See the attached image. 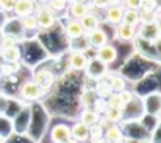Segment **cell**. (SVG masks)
<instances>
[{"instance_id": "cell-21", "label": "cell", "mask_w": 161, "mask_h": 143, "mask_svg": "<svg viewBox=\"0 0 161 143\" xmlns=\"http://www.w3.org/2000/svg\"><path fill=\"white\" fill-rule=\"evenodd\" d=\"M17 45V38L13 36V34H3L2 39H0V48H9V47H14Z\"/></svg>"}, {"instance_id": "cell-1", "label": "cell", "mask_w": 161, "mask_h": 143, "mask_svg": "<svg viewBox=\"0 0 161 143\" xmlns=\"http://www.w3.org/2000/svg\"><path fill=\"white\" fill-rule=\"evenodd\" d=\"M36 17V23H38V28L41 30H49L52 28L56 22V17H55V13L47 6V8H41L38 9V13L35 14Z\"/></svg>"}, {"instance_id": "cell-15", "label": "cell", "mask_w": 161, "mask_h": 143, "mask_svg": "<svg viewBox=\"0 0 161 143\" xmlns=\"http://www.w3.org/2000/svg\"><path fill=\"white\" fill-rule=\"evenodd\" d=\"M80 23H81V27H83L85 31H92V30L99 28V25H100V19H99L96 14H92V13L89 11L88 14H85V16L80 19Z\"/></svg>"}, {"instance_id": "cell-8", "label": "cell", "mask_w": 161, "mask_h": 143, "mask_svg": "<svg viewBox=\"0 0 161 143\" xmlns=\"http://www.w3.org/2000/svg\"><path fill=\"white\" fill-rule=\"evenodd\" d=\"M88 33H89V34H88V42H89V45L92 48H99L108 42L107 33H105L103 30H100V28H96V30L88 31Z\"/></svg>"}, {"instance_id": "cell-5", "label": "cell", "mask_w": 161, "mask_h": 143, "mask_svg": "<svg viewBox=\"0 0 161 143\" xmlns=\"http://www.w3.org/2000/svg\"><path fill=\"white\" fill-rule=\"evenodd\" d=\"M36 9V3L35 0H16L14 3V14L17 17H24V16H28V14H33Z\"/></svg>"}, {"instance_id": "cell-34", "label": "cell", "mask_w": 161, "mask_h": 143, "mask_svg": "<svg viewBox=\"0 0 161 143\" xmlns=\"http://www.w3.org/2000/svg\"><path fill=\"white\" fill-rule=\"evenodd\" d=\"M35 2H39V3H49V0H35Z\"/></svg>"}, {"instance_id": "cell-35", "label": "cell", "mask_w": 161, "mask_h": 143, "mask_svg": "<svg viewBox=\"0 0 161 143\" xmlns=\"http://www.w3.org/2000/svg\"><path fill=\"white\" fill-rule=\"evenodd\" d=\"M81 2H85V3H88V5H91V2H92V0H81Z\"/></svg>"}, {"instance_id": "cell-3", "label": "cell", "mask_w": 161, "mask_h": 143, "mask_svg": "<svg viewBox=\"0 0 161 143\" xmlns=\"http://www.w3.org/2000/svg\"><path fill=\"white\" fill-rule=\"evenodd\" d=\"M42 89L35 83V81H27L22 84L20 87V95L24 96L25 100H30V101H35V100H39L42 95Z\"/></svg>"}, {"instance_id": "cell-14", "label": "cell", "mask_w": 161, "mask_h": 143, "mask_svg": "<svg viewBox=\"0 0 161 143\" xmlns=\"http://www.w3.org/2000/svg\"><path fill=\"white\" fill-rule=\"evenodd\" d=\"M35 83H36L42 90H47V89H50L52 84H53V75H52L50 72H47V70H41V72H38V73L35 75Z\"/></svg>"}, {"instance_id": "cell-37", "label": "cell", "mask_w": 161, "mask_h": 143, "mask_svg": "<svg viewBox=\"0 0 161 143\" xmlns=\"http://www.w3.org/2000/svg\"><path fill=\"white\" fill-rule=\"evenodd\" d=\"M74 2H77V0H67V3H74Z\"/></svg>"}, {"instance_id": "cell-7", "label": "cell", "mask_w": 161, "mask_h": 143, "mask_svg": "<svg viewBox=\"0 0 161 143\" xmlns=\"http://www.w3.org/2000/svg\"><path fill=\"white\" fill-rule=\"evenodd\" d=\"M70 139L77 140V142H86L89 140V126L85 123H75L70 129Z\"/></svg>"}, {"instance_id": "cell-16", "label": "cell", "mask_w": 161, "mask_h": 143, "mask_svg": "<svg viewBox=\"0 0 161 143\" xmlns=\"http://www.w3.org/2000/svg\"><path fill=\"white\" fill-rule=\"evenodd\" d=\"M105 120L109 123H117L120 121V118L124 117V106H116V107H107L105 112Z\"/></svg>"}, {"instance_id": "cell-30", "label": "cell", "mask_w": 161, "mask_h": 143, "mask_svg": "<svg viewBox=\"0 0 161 143\" xmlns=\"http://www.w3.org/2000/svg\"><path fill=\"white\" fill-rule=\"evenodd\" d=\"M96 103V96L92 92H88V94H85V98H83V104L86 106V107H89V106H92Z\"/></svg>"}, {"instance_id": "cell-33", "label": "cell", "mask_w": 161, "mask_h": 143, "mask_svg": "<svg viewBox=\"0 0 161 143\" xmlns=\"http://www.w3.org/2000/svg\"><path fill=\"white\" fill-rule=\"evenodd\" d=\"M66 143H80V142H77V140H74V139H70V140H67Z\"/></svg>"}, {"instance_id": "cell-10", "label": "cell", "mask_w": 161, "mask_h": 143, "mask_svg": "<svg viewBox=\"0 0 161 143\" xmlns=\"http://www.w3.org/2000/svg\"><path fill=\"white\" fill-rule=\"evenodd\" d=\"M69 64L74 70H85L89 64V59L83 51H74V53H70Z\"/></svg>"}, {"instance_id": "cell-31", "label": "cell", "mask_w": 161, "mask_h": 143, "mask_svg": "<svg viewBox=\"0 0 161 143\" xmlns=\"http://www.w3.org/2000/svg\"><path fill=\"white\" fill-rule=\"evenodd\" d=\"M91 5L96 6V8H99V9H103V8L108 6V0H92Z\"/></svg>"}, {"instance_id": "cell-11", "label": "cell", "mask_w": 161, "mask_h": 143, "mask_svg": "<svg viewBox=\"0 0 161 143\" xmlns=\"http://www.w3.org/2000/svg\"><path fill=\"white\" fill-rule=\"evenodd\" d=\"M50 137L53 143H66L67 140H70V128L66 125H58L52 129Z\"/></svg>"}, {"instance_id": "cell-18", "label": "cell", "mask_w": 161, "mask_h": 143, "mask_svg": "<svg viewBox=\"0 0 161 143\" xmlns=\"http://www.w3.org/2000/svg\"><path fill=\"white\" fill-rule=\"evenodd\" d=\"M2 58L3 62H19L20 61V50L17 45L2 50Z\"/></svg>"}, {"instance_id": "cell-9", "label": "cell", "mask_w": 161, "mask_h": 143, "mask_svg": "<svg viewBox=\"0 0 161 143\" xmlns=\"http://www.w3.org/2000/svg\"><path fill=\"white\" fill-rule=\"evenodd\" d=\"M103 139L107 143H120L124 140V134H122L120 128L113 123L103 129Z\"/></svg>"}, {"instance_id": "cell-2", "label": "cell", "mask_w": 161, "mask_h": 143, "mask_svg": "<svg viewBox=\"0 0 161 143\" xmlns=\"http://www.w3.org/2000/svg\"><path fill=\"white\" fill-rule=\"evenodd\" d=\"M97 61H100L102 64H113L116 59H117V50L114 45H111V44H105V45H102V47L97 48Z\"/></svg>"}, {"instance_id": "cell-17", "label": "cell", "mask_w": 161, "mask_h": 143, "mask_svg": "<svg viewBox=\"0 0 161 143\" xmlns=\"http://www.w3.org/2000/svg\"><path fill=\"white\" fill-rule=\"evenodd\" d=\"M122 22L127 23V25H131V27H136L139 22H141V17H139V9H124V14H122Z\"/></svg>"}, {"instance_id": "cell-28", "label": "cell", "mask_w": 161, "mask_h": 143, "mask_svg": "<svg viewBox=\"0 0 161 143\" xmlns=\"http://www.w3.org/2000/svg\"><path fill=\"white\" fill-rule=\"evenodd\" d=\"M124 5L128 9H139L142 5V0H124Z\"/></svg>"}, {"instance_id": "cell-26", "label": "cell", "mask_w": 161, "mask_h": 143, "mask_svg": "<svg viewBox=\"0 0 161 143\" xmlns=\"http://www.w3.org/2000/svg\"><path fill=\"white\" fill-rule=\"evenodd\" d=\"M158 8V2L157 0H142V5H141V11H155Z\"/></svg>"}, {"instance_id": "cell-29", "label": "cell", "mask_w": 161, "mask_h": 143, "mask_svg": "<svg viewBox=\"0 0 161 143\" xmlns=\"http://www.w3.org/2000/svg\"><path fill=\"white\" fill-rule=\"evenodd\" d=\"M14 3H16V0H0V9L9 13V11H13Z\"/></svg>"}, {"instance_id": "cell-38", "label": "cell", "mask_w": 161, "mask_h": 143, "mask_svg": "<svg viewBox=\"0 0 161 143\" xmlns=\"http://www.w3.org/2000/svg\"><path fill=\"white\" fill-rule=\"evenodd\" d=\"M2 76H3V75H2V72H0V79H2Z\"/></svg>"}, {"instance_id": "cell-19", "label": "cell", "mask_w": 161, "mask_h": 143, "mask_svg": "<svg viewBox=\"0 0 161 143\" xmlns=\"http://www.w3.org/2000/svg\"><path fill=\"white\" fill-rule=\"evenodd\" d=\"M99 120H100V115H99V112H96V110L86 109V110H83V114H81V123H85V125H88V126H92V125L99 123Z\"/></svg>"}, {"instance_id": "cell-23", "label": "cell", "mask_w": 161, "mask_h": 143, "mask_svg": "<svg viewBox=\"0 0 161 143\" xmlns=\"http://www.w3.org/2000/svg\"><path fill=\"white\" fill-rule=\"evenodd\" d=\"M109 87H111L113 92L119 94L120 90L125 89V81H124L120 76H113V78H111V83H109Z\"/></svg>"}, {"instance_id": "cell-4", "label": "cell", "mask_w": 161, "mask_h": 143, "mask_svg": "<svg viewBox=\"0 0 161 143\" xmlns=\"http://www.w3.org/2000/svg\"><path fill=\"white\" fill-rule=\"evenodd\" d=\"M64 31H66V36H67L70 41L80 39V38L86 33V31L83 30V27H81V23H80L78 19H70V20H67V23H66V27H64Z\"/></svg>"}, {"instance_id": "cell-24", "label": "cell", "mask_w": 161, "mask_h": 143, "mask_svg": "<svg viewBox=\"0 0 161 143\" xmlns=\"http://www.w3.org/2000/svg\"><path fill=\"white\" fill-rule=\"evenodd\" d=\"M66 6H67V0H49V8L53 13H59L66 9Z\"/></svg>"}, {"instance_id": "cell-13", "label": "cell", "mask_w": 161, "mask_h": 143, "mask_svg": "<svg viewBox=\"0 0 161 143\" xmlns=\"http://www.w3.org/2000/svg\"><path fill=\"white\" fill-rule=\"evenodd\" d=\"M122 14H124V8L120 5H116V6H107V13H105V20L113 23V25H117L122 22Z\"/></svg>"}, {"instance_id": "cell-20", "label": "cell", "mask_w": 161, "mask_h": 143, "mask_svg": "<svg viewBox=\"0 0 161 143\" xmlns=\"http://www.w3.org/2000/svg\"><path fill=\"white\" fill-rule=\"evenodd\" d=\"M103 129H105V128H103L100 123H96V125L89 126V139H91L92 142H97V140L103 139Z\"/></svg>"}, {"instance_id": "cell-32", "label": "cell", "mask_w": 161, "mask_h": 143, "mask_svg": "<svg viewBox=\"0 0 161 143\" xmlns=\"http://www.w3.org/2000/svg\"><path fill=\"white\" fill-rule=\"evenodd\" d=\"M122 0H108V6H116V5H120Z\"/></svg>"}, {"instance_id": "cell-27", "label": "cell", "mask_w": 161, "mask_h": 143, "mask_svg": "<svg viewBox=\"0 0 161 143\" xmlns=\"http://www.w3.org/2000/svg\"><path fill=\"white\" fill-rule=\"evenodd\" d=\"M119 96H120V101H122V104H124V106H125V104H128V103L133 100V94H131L130 90H127V89L120 90V92H119Z\"/></svg>"}, {"instance_id": "cell-12", "label": "cell", "mask_w": 161, "mask_h": 143, "mask_svg": "<svg viewBox=\"0 0 161 143\" xmlns=\"http://www.w3.org/2000/svg\"><path fill=\"white\" fill-rule=\"evenodd\" d=\"M89 11H91L89 9V5L85 3V2H81V0H77V2H74V3L69 5V14L72 16V19H78L80 20Z\"/></svg>"}, {"instance_id": "cell-6", "label": "cell", "mask_w": 161, "mask_h": 143, "mask_svg": "<svg viewBox=\"0 0 161 143\" xmlns=\"http://www.w3.org/2000/svg\"><path fill=\"white\" fill-rule=\"evenodd\" d=\"M136 36V27H131V25H127L124 22L117 23L116 27V38L119 41H124V42H128V41H133Z\"/></svg>"}, {"instance_id": "cell-22", "label": "cell", "mask_w": 161, "mask_h": 143, "mask_svg": "<svg viewBox=\"0 0 161 143\" xmlns=\"http://www.w3.org/2000/svg\"><path fill=\"white\" fill-rule=\"evenodd\" d=\"M20 19H22V27H24L25 30H35V28H38L35 14H28V16H24V17H20Z\"/></svg>"}, {"instance_id": "cell-36", "label": "cell", "mask_w": 161, "mask_h": 143, "mask_svg": "<svg viewBox=\"0 0 161 143\" xmlns=\"http://www.w3.org/2000/svg\"><path fill=\"white\" fill-rule=\"evenodd\" d=\"M2 62H3V58H2V50H0V65H2Z\"/></svg>"}, {"instance_id": "cell-25", "label": "cell", "mask_w": 161, "mask_h": 143, "mask_svg": "<svg viewBox=\"0 0 161 143\" xmlns=\"http://www.w3.org/2000/svg\"><path fill=\"white\" fill-rule=\"evenodd\" d=\"M109 98H108L107 101V107H116V106H124L122 104V101H120V96L119 94H116V92H113V94H109Z\"/></svg>"}]
</instances>
